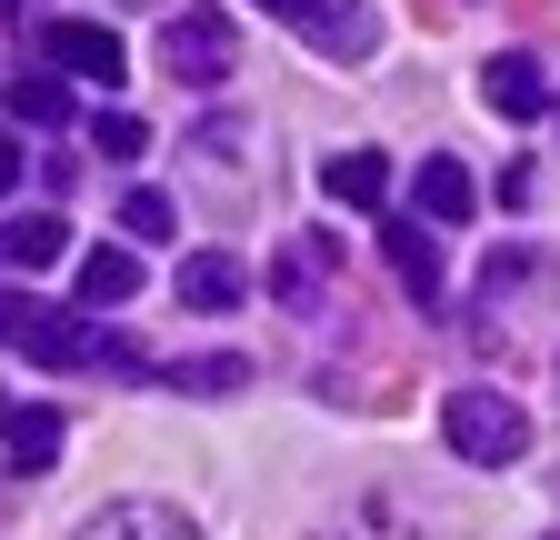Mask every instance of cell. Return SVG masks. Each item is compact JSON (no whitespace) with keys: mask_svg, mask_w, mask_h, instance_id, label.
<instances>
[{"mask_svg":"<svg viewBox=\"0 0 560 540\" xmlns=\"http://www.w3.org/2000/svg\"><path fill=\"white\" fill-rule=\"evenodd\" d=\"M70 301H81V310H120V301H140V250H130V240L81 250V270H70Z\"/></svg>","mask_w":560,"mask_h":540,"instance_id":"10","label":"cell"},{"mask_svg":"<svg viewBox=\"0 0 560 540\" xmlns=\"http://www.w3.org/2000/svg\"><path fill=\"white\" fill-rule=\"evenodd\" d=\"M81 540H200V530H190V510H171V501H110V510L81 520Z\"/></svg>","mask_w":560,"mask_h":540,"instance_id":"11","label":"cell"},{"mask_svg":"<svg viewBox=\"0 0 560 540\" xmlns=\"http://www.w3.org/2000/svg\"><path fill=\"white\" fill-rule=\"evenodd\" d=\"M480 101L501 110V120H540L550 110V71H540L530 50H490L480 60Z\"/></svg>","mask_w":560,"mask_h":540,"instance_id":"7","label":"cell"},{"mask_svg":"<svg viewBox=\"0 0 560 540\" xmlns=\"http://www.w3.org/2000/svg\"><path fill=\"white\" fill-rule=\"evenodd\" d=\"M550 540H560V530H550Z\"/></svg>","mask_w":560,"mask_h":540,"instance_id":"23","label":"cell"},{"mask_svg":"<svg viewBox=\"0 0 560 540\" xmlns=\"http://www.w3.org/2000/svg\"><path fill=\"white\" fill-rule=\"evenodd\" d=\"M0 190H21V141L0 130Z\"/></svg>","mask_w":560,"mask_h":540,"instance_id":"22","label":"cell"},{"mask_svg":"<svg viewBox=\"0 0 560 540\" xmlns=\"http://www.w3.org/2000/svg\"><path fill=\"white\" fill-rule=\"evenodd\" d=\"M60 441H70V421L50 411V400H0V450H11V470H60Z\"/></svg>","mask_w":560,"mask_h":540,"instance_id":"6","label":"cell"},{"mask_svg":"<svg viewBox=\"0 0 560 540\" xmlns=\"http://www.w3.org/2000/svg\"><path fill=\"white\" fill-rule=\"evenodd\" d=\"M190 151H200L210 171H221V161H241V120H200V130H190Z\"/></svg>","mask_w":560,"mask_h":540,"instance_id":"20","label":"cell"},{"mask_svg":"<svg viewBox=\"0 0 560 540\" xmlns=\"http://www.w3.org/2000/svg\"><path fill=\"white\" fill-rule=\"evenodd\" d=\"M381 250H390V270H400V291L420 301V310H441V240H431V221H381Z\"/></svg>","mask_w":560,"mask_h":540,"instance_id":"9","label":"cell"},{"mask_svg":"<svg viewBox=\"0 0 560 540\" xmlns=\"http://www.w3.org/2000/svg\"><path fill=\"white\" fill-rule=\"evenodd\" d=\"M0 341H11L21 361H40V371H120V380H140V371H161L140 341H120V330H101L81 301H31V291H0Z\"/></svg>","mask_w":560,"mask_h":540,"instance_id":"1","label":"cell"},{"mask_svg":"<svg viewBox=\"0 0 560 540\" xmlns=\"http://www.w3.org/2000/svg\"><path fill=\"white\" fill-rule=\"evenodd\" d=\"M410 211L431 221V231H451V221H470V211H480V180H470L451 151H431V161L410 171Z\"/></svg>","mask_w":560,"mask_h":540,"instance_id":"8","label":"cell"},{"mask_svg":"<svg viewBox=\"0 0 560 540\" xmlns=\"http://www.w3.org/2000/svg\"><path fill=\"white\" fill-rule=\"evenodd\" d=\"M91 141H101L110 161H140V151H151V120H130V110H101V120H91Z\"/></svg>","mask_w":560,"mask_h":540,"instance_id":"18","label":"cell"},{"mask_svg":"<svg viewBox=\"0 0 560 540\" xmlns=\"http://www.w3.org/2000/svg\"><path fill=\"white\" fill-rule=\"evenodd\" d=\"M330 540H420V530H410L400 510H381V501H371V510H350V530H330Z\"/></svg>","mask_w":560,"mask_h":540,"instance_id":"19","label":"cell"},{"mask_svg":"<svg viewBox=\"0 0 560 540\" xmlns=\"http://www.w3.org/2000/svg\"><path fill=\"white\" fill-rule=\"evenodd\" d=\"M320 190L350 200V211H381V200H390V161L381 151H330L320 161Z\"/></svg>","mask_w":560,"mask_h":540,"instance_id":"13","label":"cell"},{"mask_svg":"<svg viewBox=\"0 0 560 540\" xmlns=\"http://www.w3.org/2000/svg\"><path fill=\"white\" fill-rule=\"evenodd\" d=\"M330 270H340V240H330V231H301V240H280V250H270V301H280V310H320Z\"/></svg>","mask_w":560,"mask_h":540,"instance_id":"5","label":"cell"},{"mask_svg":"<svg viewBox=\"0 0 560 540\" xmlns=\"http://www.w3.org/2000/svg\"><path fill=\"white\" fill-rule=\"evenodd\" d=\"M250 11H270V21H291V31H311V21L330 11V0H250Z\"/></svg>","mask_w":560,"mask_h":540,"instance_id":"21","label":"cell"},{"mask_svg":"<svg viewBox=\"0 0 560 540\" xmlns=\"http://www.w3.org/2000/svg\"><path fill=\"white\" fill-rule=\"evenodd\" d=\"M171 291H180V310H241V291H250V270H241L231 250H190Z\"/></svg>","mask_w":560,"mask_h":540,"instance_id":"12","label":"cell"},{"mask_svg":"<svg viewBox=\"0 0 560 540\" xmlns=\"http://www.w3.org/2000/svg\"><path fill=\"white\" fill-rule=\"evenodd\" d=\"M171 221H180V211H171V190H130V200H120V231H130V250L171 240Z\"/></svg>","mask_w":560,"mask_h":540,"instance_id":"17","label":"cell"},{"mask_svg":"<svg viewBox=\"0 0 560 540\" xmlns=\"http://www.w3.org/2000/svg\"><path fill=\"white\" fill-rule=\"evenodd\" d=\"M161 380H171V390H190V400H221V390H241V380H250V361H241V351H200V361H161Z\"/></svg>","mask_w":560,"mask_h":540,"instance_id":"15","label":"cell"},{"mask_svg":"<svg viewBox=\"0 0 560 540\" xmlns=\"http://www.w3.org/2000/svg\"><path fill=\"white\" fill-rule=\"evenodd\" d=\"M40 50H50V71H60V81H101V91H110V81H130V50H120V31H110V21H50V31H40Z\"/></svg>","mask_w":560,"mask_h":540,"instance_id":"4","label":"cell"},{"mask_svg":"<svg viewBox=\"0 0 560 540\" xmlns=\"http://www.w3.org/2000/svg\"><path fill=\"white\" fill-rule=\"evenodd\" d=\"M11 120L60 130V120H70V81H60V71H21V81H11Z\"/></svg>","mask_w":560,"mask_h":540,"instance_id":"16","label":"cell"},{"mask_svg":"<svg viewBox=\"0 0 560 540\" xmlns=\"http://www.w3.org/2000/svg\"><path fill=\"white\" fill-rule=\"evenodd\" d=\"M60 250H70L60 211H11V221H0V260H11V270H50Z\"/></svg>","mask_w":560,"mask_h":540,"instance_id":"14","label":"cell"},{"mask_svg":"<svg viewBox=\"0 0 560 540\" xmlns=\"http://www.w3.org/2000/svg\"><path fill=\"white\" fill-rule=\"evenodd\" d=\"M441 441H451L470 470H511V460L530 450V411H521L511 390L470 380V390H451V400H441Z\"/></svg>","mask_w":560,"mask_h":540,"instance_id":"2","label":"cell"},{"mask_svg":"<svg viewBox=\"0 0 560 540\" xmlns=\"http://www.w3.org/2000/svg\"><path fill=\"white\" fill-rule=\"evenodd\" d=\"M161 71L180 81V91H221L231 71H241V31H231V11H171L161 21Z\"/></svg>","mask_w":560,"mask_h":540,"instance_id":"3","label":"cell"}]
</instances>
